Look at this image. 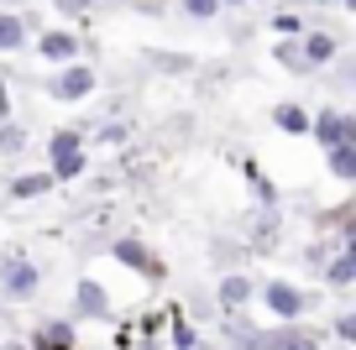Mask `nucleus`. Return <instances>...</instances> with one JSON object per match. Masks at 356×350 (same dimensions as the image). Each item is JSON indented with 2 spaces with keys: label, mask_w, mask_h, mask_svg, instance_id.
<instances>
[{
  "label": "nucleus",
  "mask_w": 356,
  "mask_h": 350,
  "mask_svg": "<svg viewBox=\"0 0 356 350\" xmlns=\"http://www.w3.org/2000/svg\"><path fill=\"white\" fill-rule=\"evenodd\" d=\"M309 303L314 298L304 293V288H293V283H283V277H273V283H262V308L278 324H299L304 314H309Z\"/></svg>",
  "instance_id": "f257e3e1"
},
{
  "label": "nucleus",
  "mask_w": 356,
  "mask_h": 350,
  "mask_svg": "<svg viewBox=\"0 0 356 350\" xmlns=\"http://www.w3.org/2000/svg\"><path fill=\"white\" fill-rule=\"evenodd\" d=\"M309 136L330 152V147H356V115H346V110H320V115H309Z\"/></svg>",
  "instance_id": "f03ea898"
},
{
  "label": "nucleus",
  "mask_w": 356,
  "mask_h": 350,
  "mask_svg": "<svg viewBox=\"0 0 356 350\" xmlns=\"http://www.w3.org/2000/svg\"><path fill=\"white\" fill-rule=\"evenodd\" d=\"M47 94L63 99V105H79V99H89V94H95V68H89V63L58 68V74L47 78Z\"/></svg>",
  "instance_id": "7ed1b4c3"
},
{
  "label": "nucleus",
  "mask_w": 356,
  "mask_h": 350,
  "mask_svg": "<svg viewBox=\"0 0 356 350\" xmlns=\"http://www.w3.org/2000/svg\"><path fill=\"white\" fill-rule=\"evenodd\" d=\"M111 262H121L126 272H142V277H152V283H163V277H168V267L157 262V256L147 251L142 241H131V235H121V241L111 246Z\"/></svg>",
  "instance_id": "20e7f679"
},
{
  "label": "nucleus",
  "mask_w": 356,
  "mask_h": 350,
  "mask_svg": "<svg viewBox=\"0 0 356 350\" xmlns=\"http://www.w3.org/2000/svg\"><path fill=\"white\" fill-rule=\"evenodd\" d=\"M37 58H42V63H53V68L79 63V37L68 32V26H47V32L37 37Z\"/></svg>",
  "instance_id": "39448f33"
},
{
  "label": "nucleus",
  "mask_w": 356,
  "mask_h": 350,
  "mask_svg": "<svg viewBox=\"0 0 356 350\" xmlns=\"http://www.w3.org/2000/svg\"><path fill=\"white\" fill-rule=\"evenodd\" d=\"M74 308H79V319H111V293H105V283H95V277H79Z\"/></svg>",
  "instance_id": "423d86ee"
},
{
  "label": "nucleus",
  "mask_w": 356,
  "mask_h": 350,
  "mask_svg": "<svg viewBox=\"0 0 356 350\" xmlns=\"http://www.w3.org/2000/svg\"><path fill=\"white\" fill-rule=\"evenodd\" d=\"M0 283H6V293H11V298H32L37 288H42V272H37V262H26V256H22V262L0 267Z\"/></svg>",
  "instance_id": "0eeeda50"
},
{
  "label": "nucleus",
  "mask_w": 356,
  "mask_h": 350,
  "mask_svg": "<svg viewBox=\"0 0 356 350\" xmlns=\"http://www.w3.org/2000/svg\"><path fill=\"white\" fill-rule=\"evenodd\" d=\"M335 53H341V42H335L330 32H304L299 37V58H304V68H325V63H335Z\"/></svg>",
  "instance_id": "6e6552de"
},
{
  "label": "nucleus",
  "mask_w": 356,
  "mask_h": 350,
  "mask_svg": "<svg viewBox=\"0 0 356 350\" xmlns=\"http://www.w3.org/2000/svg\"><path fill=\"white\" fill-rule=\"evenodd\" d=\"M252 293H257V288H252V277L231 272V277H225V283H220V293H215V303H220L225 314H241V308L252 303Z\"/></svg>",
  "instance_id": "1a4fd4ad"
},
{
  "label": "nucleus",
  "mask_w": 356,
  "mask_h": 350,
  "mask_svg": "<svg viewBox=\"0 0 356 350\" xmlns=\"http://www.w3.org/2000/svg\"><path fill=\"white\" fill-rule=\"evenodd\" d=\"M320 272H325V283H330V288H351L356 283V251H351V246H341Z\"/></svg>",
  "instance_id": "9d476101"
},
{
  "label": "nucleus",
  "mask_w": 356,
  "mask_h": 350,
  "mask_svg": "<svg viewBox=\"0 0 356 350\" xmlns=\"http://www.w3.org/2000/svg\"><path fill=\"white\" fill-rule=\"evenodd\" d=\"M273 126H278L283 136H309V110H299V105H273Z\"/></svg>",
  "instance_id": "9b49d317"
},
{
  "label": "nucleus",
  "mask_w": 356,
  "mask_h": 350,
  "mask_svg": "<svg viewBox=\"0 0 356 350\" xmlns=\"http://www.w3.org/2000/svg\"><path fill=\"white\" fill-rule=\"evenodd\" d=\"M22 47H26V16L0 11V53H22Z\"/></svg>",
  "instance_id": "f8f14e48"
},
{
  "label": "nucleus",
  "mask_w": 356,
  "mask_h": 350,
  "mask_svg": "<svg viewBox=\"0 0 356 350\" xmlns=\"http://www.w3.org/2000/svg\"><path fill=\"white\" fill-rule=\"evenodd\" d=\"M53 194V173H22L11 178V199H42Z\"/></svg>",
  "instance_id": "ddd939ff"
},
{
  "label": "nucleus",
  "mask_w": 356,
  "mask_h": 350,
  "mask_svg": "<svg viewBox=\"0 0 356 350\" xmlns=\"http://www.w3.org/2000/svg\"><path fill=\"white\" fill-rule=\"evenodd\" d=\"M74 152H84V131H53L47 136V157H53V162H63V157H74Z\"/></svg>",
  "instance_id": "4468645a"
},
{
  "label": "nucleus",
  "mask_w": 356,
  "mask_h": 350,
  "mask_svg": "<svg viewBox=\"0 0 356 350\" xmlns=\"http://www.w3.org/2000/svg\"><path fill=\"white\" fill-rule=\"evenodd\" d=\"M325 162H330V173L341 178V183H351V178H356V147H330Z\"/></svg>",
  "instance_id": "2eb2a0df"
},
{
  "label": "nucleus",
  "mask_w": 356,
  "mask_h": 350,
  "mask_svg": "<svg viewBox=\"0 0 356 350\" xmlns=\"http://www.w3.org/2000/svg\"><path fill=\"white\" fill-rule=\"evenodd\" d=\"M147 63H152V68H163V74H189V68H194V58H173L168 47H147Z\"/></svg>",
  "instance_id": "dca6fc26"
},
{
  "label": "nucleus",
  "mask_w": 356,
  "mask_h": 350,
  "mask_svg": "<svg viewBox=\"0 0 356 350\" xmlns=\"http://www.w3.org/2000/svg\"><path fill=\"white\" fill-rule=\"evenodd\" d=\"M84 167H89V157L74 152V157H63V162H53L47 173H53V183H74V178H84Z\"/></svg>",
  "instance_id": "f3484780"
},
{
  "label": "nucleus",
  "mask_w": 356,
  "mask_h": 350,
  "mask_svg": "<svg viewBox=\"0 0 356 350\" xmlns=\"http://www.w3.org/2000/svg\"><path fill=\"white\" fill-rule=\"evenodd\" d=\"M246 178H252V194L262 199L267 209H278V188H273V178H262V167H257V162H246Z\"/></svg>",
  "instance_id": "a211bd4d"
},
{
  "label": "nucleus",
  "mask_w": 356,
  "mask_h": 350,
  "mask_svg": "<svg viewBox=\"0 0 356 350\" xmlns=\"http://www.w3.org/2000/svg\"><path fill=\"white\" fill-rule=\"evenodd\" d=\"M273 58H278L289 74H309V68H304V58H299V37H283V42L273 47Z\"/></svg>",
  "instance_id": "6ab92c4d"
},
{
  "label": "nucleus",
  "mask_w": 356,
  "mask_h": 350,
  "mask_svg": "<svg viewBox=\"0 0 356 350\" xmlns=\"http://www.w3.org/2000/svg\"><path fill=\"white\" fill-rule=\"evenodd\" d=\"M168 319H173V350H200V335H194V324H189V319L178 314V308H173Z\"/></svg>",
  "instance_id": "aec40b11"
},
{
  "label": "nucleus",
  "mask_w": 356,
  "mask_h": 350,
  "mask_svg": "<svg viewBox=\"0 0 356 350\" xmlns=\"http://www.w3.org/2000/svg\"><path fill=\"white\" fill-rule=\"evenodd\" d=\"M26 147V131L16 121H0V152H22Z\"/></svg>",
  "instance_id": "412c9836"
},
{
  "label": "nucleus",
  "mask_w": 356,
  "mask_h": 350,
  "mask_svg": "<svg viewBox=\"0 0 356 350\" xmlns=\"http://www.w3.org/2000/svg\"><path fill=\"white\" fill-rule=\"evenodd\" d=\"M184 11H189L194 22H210V16H220V6H215V0H184Z\"/></svg>",
  "instance_id": "4be33fe9"
},
{
  "label": "nucleus",
  "mask_w": 356,
  "mask_h": 350,
  "mask_svg": "<svg viewBox=\"0 0 356 350\" xmlns=\"http://www.w3.org/2000/svg\"><path fill=\"white\" fill-rule=\"evenodd\" d=\"M273 26H278L283 37H304V22H299L293 11H278V16H273Z\"/></svg>",
  "instance_id": "5701e85b"
},
{
  "label": "nucleus",
  "mask_w": 356,
  "mask_h": 350,
  "mask_svg": "<svg viewBox=\"0 0 356 350\" xmlns=\"http://www.w3.org/2000/svg\"><path fill=\"white\" fill-rule=\"evenodd\" d=\"M283 350H325V345H320V335H299V329H289Z\"/></svg>",
  "instance_id": "b1692460"
},
{
  "label": "nucleus",
  "mask_w": 356,
  "mask_h": 350,
  "mask_svg": "<svg viewBox=\"0 0 356 350\" xmlns=\"http://www.w3.org/2000/svg\"><path fill=\"white\" fill-rule=\"evenodd\" d=\"M126 136H131V131H126V121H111V126H100V142H111V147H121Z\"/></svg>",
  "instance_id": "393cba45"
},
{
  "label": "nucleus",
  "mask_w": 356,
  "mask_h": 350,
  "mask_svg": "<svg viewBox=\"0 0 356 350\" xmlns=\"http://www.w3.org/2000/svg\"><path fill=\"white\" fill-rule=\"evenodd\" d=\"M335 340H346V345H356V319H351V314H341V319H335Z\"/></svg>",
  "instance_id": "a878e982"
},
{
  "label": "nucleus",
  "mask_w": 356,
  "mask_h": 350,
  "mask_svg": "<svg viewBox=\"0 0 356 350\" xmlns=\"http://www.w3.org/2000/svg\"><path fill=\"white\" fill-rule=\"evenodd\" d=\"M304 262H309V267H314V272H320V267H325V262H330V246H309V251H304Z\"/></svg>",
  "instance_id": "bb28decb"
},
{
  "label": "nucleus",
  "mask_w": 356,
  "mask_h": 350,
  "mask_svg": "<svg viewBox=\"0 0 356 350\" xmlns=\"http://www.w3.org/2000/svg\"><path fill=\"white\" fill-rule=\"evenodd\" d=\"M53 6H58L63 16H84V6H79V0H53Z\"/></svg>",
  "instance_id": "cd10ccee"
},
{
  "label": "nucleus",
  "mask_w": 356,
  "mask_h": 350,
  "mask_svg": "<svg viewBox=\"0 0 356 350\" xmlns=\"http://www.w3.org/2000/svg\"><path fill=\"white\" fill-rule=\"evenodd\" d=\"M0 121H11V94H6V78H0Z\"/></svg>",
  "instance_id": "c85d7f7f"
},
{
  "label": "nucleus",
  "mask_w": 356,
  "mask_h": 350,
  "mask_svg": "<svg viewBox=\"0 0 356 350\" xmlns=\"http://www.w3.org/2000/svg\"><path fill=\"white\" fill-rule=\"evenodd\" d=\"M215 6H220V11H225V6H246V0H215Z\"/></svg>",
  "instance_id": "c756f323"
},
{
  "label": "nucleus",
  "mask_w": 356,
  "mask_h": 350,
  "mask_svg": "<svg viewBox=\"0 0 356 350\" xmlns=\"http://www.w3.org/2000/svg\"><path fill=\"white\" fill-rule=\"evenodd\" d=\"M142 350H157V345H152V340H142Z\"/></svg>",
  "instance_id": "7c9ffc66"
},
{
  "label": "nucleus",
  "mask_w": 356,
  "mask_h": 350,
  "mask_svg": "<svg viewBox=\"0 0 356 350\" xmlns=\"http://www.w3.org/2000/svg\"><path fill=\"white\" fill-rule=\"evenodd\" d=\"M79 6H84V11H89V6H95V0H79Z\"/></svg>",
  "instance_id": "2f4dec72"
},
{
  "label": "nucleus",
  "mask_w": 356,
  "mask_h": 350,
  "mask_svg": "<svg viewBox=\"0 0 356 350\" xmlns=\"http://www.w3.org/2000/svg\"><path fill=\"white\" fill-rule=\"evenodd\" d=\"M314 6H330V0H314Z\"/></svg>",
  "instance_id": "473e14b6"
}]
</instances>
